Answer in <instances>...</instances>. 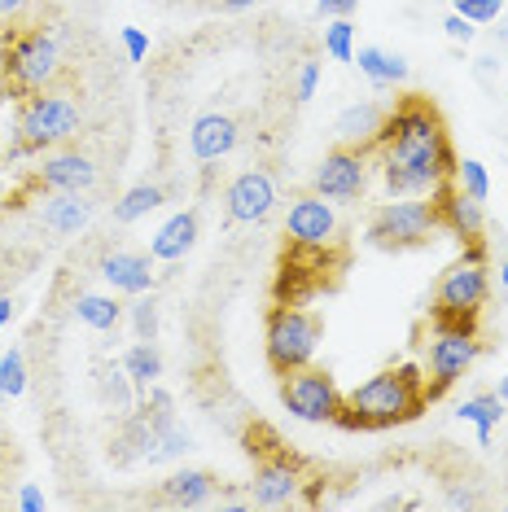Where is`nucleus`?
I'll return each instance as SVG.
<instances>
[{"label": "nucleus", "mask_w": 508, "mask_h": 512, "mask_svg": "<svg viewBox=\"0 0 508 512\" xmlns=\"http://www.w3.org/2000/svg\"><path fill=\"white\" fill-rule=\"evenodd\" d=\"M215 495V477L206 469H180L163 482V499L176 508H202Z\"/></svg>", "instance_id": "obj_21"}, {"label": "nucleus", "mask_w": 508, "mask_h": 512, "mask_svg": "<svg viewBox=\"0 0 508 512\" xmlns=\"http://www.w3.org/2000/svg\"><path fill=\"white\" fill-rule=\"evenodd\" d=\"M438 228L443 224H438L434 197L430 202H425V197H395V202H386L373 215V224H368V241H373L377 250H417V246H425V241L434 237Z\"/></svg>", "instance_id": "obj_5"}, {"label": "nucleus", "mask_w": 508, "mask_h": 512, "mask_svg": "<svg viewBox=\"0 0 508 512\" xmlns=\"http://www.w3.org/2000/svg\"><path fill=\"white\" fill-rule=\"evenodd\" d=\"M491 298V272L478 246L456 259L434 285V324H473Z\"/></svg>", "instance_id": "obj_3"}, {"label": "nucleus", "mask_w": 508, "mask_h": 512, "mask_svg": "<svg viewBox=\"0 0 508 512\" xmlns=\"http://www.w3.org/2000/svg\"><path fill=\"white\" fill-rule=\"evenodd\" d=\"M298 486H303V469H298L290 456H268L254 469L250 499L259 508H281V504H294L298 499Z\"/></svg>", "instance_id": "obj_14"}, {"label": "nucleus", "mask_w": 508, "mask_h": 512, "mask_svg": "<svg viewBox=\"0 0 508 512\" xmlns=\"http://www.w3.org/2000/svg\"><path fill=\"white\" fill-rule=\"evenodd\" d=\"M281 403L285 412L307 425H333L342 412V390L325 368H294L281 377Z\"/></svg>", "instance_id": "obj_9"}, {"label": "nucleus", "mask_w": 508, "mask_h": 512, "mask_svg": "<svg viewBox=\"0 0 508 512\" xmlns=\"http://www.w3.org/2000/svg\"><path fill=\"white\" fill-rule=\"evenodd\" d=\"M381 123H386V110H381L377 101H360V106H346L338 114L333 132H338V141L351 145V149H373L377 136H381Z\"/></svg>", "instance_id": "obj_18"}, {"label": "nucleus", "mask_w": 508, "mask_h": 512, "mask_svg": "<svg viewBox=\"0 0 508 512\" xmlns=\"http://www.w3.org/2000/svg\"><path fill=\"white\" fill-rule=\"evenodd\" d=\"M224 211L233 224H263L276 211V184L268 171H241V176L224 189Z\"/></svg>", "instance_id": "obj_12"}, {"label": "nucleus", "mask_w": 508, "mask_h": 512, "mask_svg": "<svg viewBox=\"0 0 508 512\" xmlns=\"http://www.w3.org/2000/svg\"><path fill=\"white\" fill-rule=\"evenodd\" d=\"M189 149L198 162H219L237 149V123L228 114H202L189 127Z\"/></svg>", "instance_id": "obj_16"}, {"label": "nucleus", "mask_w": 508, "mask_h": 512, "mask_svg": "<svg viewBox=\"0 0 508 512\" xmlns=\"http://www.w3.org/2000/svg\"><path fill=\"white\" fill-rule=\"evenodd\" d=\"M22 5H27V0H0V18H14V14H22Z\"/></svg>", "instance_id": "obj_39"}, {"label": "nucleus", "mask_w": 508, "mask_h": 512, "mask_svg": "<svg viewBox=\"0 0 508 512\" xmlns=\"http://www.w3.org/2000/svg\"><path fill=\"white\" fill-rule=\"evenodd\" d=\"M430 403V386L425 372L417 364H395L381 368L368 381H360L351 394L342 399V412L333 425L346 429H390V425H408L417 421Z\"/></svg>", "instance_id": "obj_2"}, {"label": "nucleus", "mask_w": 508, "mask_h": 512, "mask_svg": "<svg viewBox=\"0 0 508 512\" xmlns=\"http://www.w3.org/2000/svg\"><path fill=\"white\" fill-rule=\"evenodd\" d=\"M495 394H500V399L508 403V372H504V381H500V390H495Z\"/></svg>", "instance_id": "obj_42"}, {"label": "nucleus", "mask_w": 508, "mask_h": 512, "mask_svg": "<svg viewBox=\"0 0 508 512\" xmlns=\"http://www.w3.org/2000/svg\"><path fill=\"white\" fill-rule=\"evenodd\" d=\"M316 351H320V320L311 316V311L290 307V302L268 311L263 355H268V368L276 377H285V372H294V368H307L311 359H316Z\"/></svg>", "instance_id": "obj_4"}, {"label": "nucleus", "mask_w": 508, "mask_h": 512, "mask_svg": "<svg viewBox=\"0 0 508 512\" xmlns=\"http://www.w3.org/2000/svg\"><path fill=\"white\" fill-rule=\"evenodd\" d=\"M9 92H14V88H9L5 79H0V106H5V97H9Z\"/></svg>", "instance_id": "obj_43"}, {"label": "nucleus", "mask_w": 508, "mask_h": 512, "mask_svg": "<svg viewBox=\"0 0 508 512\" xmlns=\"http://www.w3.org/2000/svg\"><path fill=\"white\" fill-rule=\"evenodd\" d=\"M132 329H136V342H154V337H158V307H154V298L136 294V302H132Z\"/></svg>", "instance_id": "obj_30"}, {"label": "nucleus", "mask_w": 508, "mask_h": 512, "mask_svg": "<svg viewBox=\"0 0 508 512\" xmlns=\"http://www.w3.org/2000/svg\"><path fill=\"white\" fill-rule=\"evenodd\" d=\"M9 320H14V302H9V298H0V329H5Z\"/></svg>", "instance_id": "obj_40"}, {"label": "nucleus", "mask_w": 508, "mask_h": 512, "mask_svg": "<svg viewBox=\"0 0 508 512\" xmlns=\"http://www.w3.org/2000/svg\"><path fill=\"white\" fill-rule=\"evenodd\" d=\"M355 62H360V75H364V79H373L377 88H390V84H403V79H408V62H403L399 53L373 49V44L355 53Z\"/></svg>", "instance_id": "obj_22"}, {"label": "nucleus", "mask_w": 508, "mask_h": 512, "mask_svg": "<svg viewBox=\"0 0 508 512\" xmlns=\"http://www.w3.org/2000/svg\"><path fill=\"white\" fill-rule=\"evenodd\" d=\"M119 40H123V49H127V62H145V57H149V36H145L141 27H123Z\"/></svg>", "instance_id": "obj_33"}, {"label": "nucleus", "mask_w": 508, "mask_h": 512, "mask_svg": "<svg viewBox=\"0 0 508 512\" xmlns=\"http://www.w3.org/2000/svg\"><path fill=\"white\" fill-rule=\"evenodd\" d=\"M443 31H447V40H456V44H469V40H473V31H478V27H473L469 18H460L456 9H452V14L443 18Z\"/></svg>", "instance_id": "obj_34"}, {"label": "nucleus", "mask_w": 508, "mask_h": 512, "mask_svg": "<svg viewBox=\"0 0 508 512\" xmlns=\"http://www.w3.org/2000/svg\"><path fill=\"white\" fill-rule=\"evenodd\" d=\"M40 180H44V189H53V193H88L92 184H97V167H92L88 154L66 149V154H49V158H44Z\"/></svg>", "instance_id": "obj_15"}, {"label": "nucleus", "mask_w": 508, "mask_h": 512, "mask_svg": "<svg viewBox=\"0 0 508 512\" xmlns=\"http://www.w3.org/2000/svg\"><path fill=\"white\" fill-rule=\"evenodd\" d=\"M364 189H368L364 149H351V145L329 149L325 162L316 167V193L325 202H355V197H364Z\"/></svg>", "instance_id": "obj_10"}, {"label": "nucleus", "mask_w": 508, "mask_h": 512, "mask_svg": "<svg viewBox=\"0 0 508 512\" xmlns=\"http://www.w3.org/2000/svg\"><path fill=\"white\" fill-rule=\"evenodd\" d=\"M504 508H508V504H504Z\"/></svg>", "instance_id": "obj_46"}, {"label": "nucleus", "mask_w": 508, "mask_h": 512, "mask_svg": "<svg viewBox=\"0 0 508 512\" xmlns=\"http://www.w3.org/2000/svg\"><path fill=\"white\" fill-rule=\"evenodd\" d=\"M101 276H106V285L114 294H149V285H154V272H149V259L145 254H132V250H114L101 259Z\"/></svg>", "instance_id": "obj_17"}, {"label": "nucleus", "mask_w": 508, "mask_h": 512, "mask_svg": "<svg viewBox=\"0 0 508 512\" xmlns=\"http://www.w3.org/2000/svg\"><path fill=\"white\" fill-rule=\"evenodd\" d=\"M452 180L473 197V202H487V197H491V176H487V167H482L478 158H460L456 171H452Z\"/></svg>", "instance_id": "obj_27"}, {"label": "nucleus", "mask_w": 508, "mask_h": 512, "mask_svg": "<svg viewBox=\"0 0 508 512\" xmlns=\"http://www.w3.org/2000/svg\"><path fill=\"white\" fill-rule=\"evenodd\" d=\"M84 123V114L66 92H31L27 106H22V119H18V132H22V145L27 149H49V145H62L71 141Z\"/></svg>", "instance_id": "obj_8"}, {"label": "nucleus", "mask_w": 508, "mask_h": 512, "mask_svg": "<svg viewBox=\"0 0 508 512\" xmlns=\"http://www.w3.org/2000/svg\"><path fill=\"white\" fill-rule=\"evenodd\" d=\"M478 355H482V342H478V333H473V324H434L430 355H425V372H430L425 386H430V399L452 390L473 368Z\"/></svg>", "instance_id": "obj_7"}, {"label": "nucleus", "mask_w": 508, "mask_h": 512, "mask_svg": "<svg viewBox=\"0 0 508 512\" xmlns=\"http://www.w3.org/2000/svg\"><path fill=\"white\" fill-rule=\"evenodd\" d=\"M456 416L478 429V447H491V429L500 425V416H504V399L500 394H473V399L456 407Z\"/></svg>", "instance_id": "obj_23"}, {"label": "nucleus", "mask_w": 508, "mask_h": 512, "mask_svg": "<svg viewBox=\"0 0 508 512\" xmlns=\"http://www.w3.org/2000/svg\"><path fill=\"white\" fill-rule=\"evenodd\" d=\"M500 285L508 289V263H500Z\"/></svg>", "instance_id": "obj_44"}, {"label": "nucleus", "mask_w": 508, "mask_h": 512, "mask_svg": "<svg viewBox=\"0 0 508 512\" xmlns=\"http://www.w3.org/2000/svg\"><path fill=\"white\" fill-rule=\"evenodd\" d=\"M22 390H27V359L14 346L0 355V399H22Z\"/></svg>", "instance_id": "obj_28"}, {"label": "nucleus", "mask_w": 508, "mask_h": 512, "mask_svg": "<svg viewBox=\"0 0 508 512\" xmlns=\"http://www.w3.org/2000/svg\"><path fill=\"white\" fill-rule=\"evenodd\" d=\"M285 232L298 250H325L338 237V215H333V202H325L320 193L294 197L290 215H285Z\"/></svg>", "instance_id": "obj_11"}, {"label": "nucleus", "mask_w": 508, "mask_h": 512, "mask_svg": "<svg viewBox=\"0 0 508 512\" xmlns=\"http://www.w3.org/2000/svg\"><path fill=\"white\" fill-rule=\"evenodd\" d=\"M5 84L18 92V97H31V92H44L62 75V53H57V40L49 31H18L14 40L5 44Z\"/></svg>", "instance_id": "obj_6"}, {"label": "nucleus", "mask_w": 508, "mask_h": 512, "mask_svg": "<svg viewBox=\"0 0 508 512\" xmlns=\"http://www.w3.org/2000/svg\"><path fill=\"white\" fill-rule=\"evenodd\" d=\"M377 149L390 197H430L443 180H452L460 162L443 119L425 97H403L386 114Z\"/></svg>", "instance_id": "obj_1"}, {"label": "nucleus", "mask_w": 508, "mask_h": 512, "mask_svg": "<svg viewBox=\"0 0 508 512\" xmlns=\"http://www.w3.org/2000/svg\"><path fill=\"white\" fill-rule=\"evenodd\" d=\"M316 88H320V62H303L298 66V75H294V101H307L316 97Z\"/></svg>", "instance_id": "obj_32"}, {"label": "nucleus", "mask_w": 508, "mask_h": 512, "mask_svg": "<svg viewBox=\"0 0 508 512\" xmlns=\"http://www.w3.org/2000/svg\"><path fill=\"white\" fill-rule=\"evenodd\" d=\"M75 316L88 324V329H97V333H110L114 324L123 320V307L114 298L106 294H79L75 298Z\"/></svg>", "instance_id": "obj_26"}, {"label": "nucleus", "mask_w": 508, "mask_h": 512, "mask_svg": "<svg viewBox=\"0 0 508 512\" xmlns=\"http://www.w3.org/2000/svg\"><path fill=\"white\" fill-rule=\"evenodd\" d=\"M127 381H132V377H127L123 368H119V372H106V399H110V403H119V407L132 403V399H127Z\"/></svg>", "instance_id": "obj_35"}, {"label": "nucleus", "mask_w": 508, "mask_h": 512, "mask_svg": "<svg viewBox=\"0 0 508 512\" xmlns=\"http://www.w3.org/2000/svg\"><path fill=\"white\" fill-rule=\"evenodd\" d=\"M0 71H5V49H0ZM0 79H5V75H0Z\"/></svg>", "instance_id": "obj_45"}, {"label": "nucleus", "mask_w": 508, "mask_h": 512, "mask_svg": "<svg viewBox=\"0 0 508 512\" xmlns=\"http://www.w3.org/2000/svg\"><path fill=\"white\" fill-rule=\"evenodd\" d=\"M430 197H434V206H438V224L452 232L456 241H469V246H478V241H482V224H487V215H482V202H473V197L460 189L456 180H443Z\"/></svg>", "instance_id": "obj_13"}, {"label": "nucleus", "mask_w": 508, "mask_h": 512, "mask_svg": "<svg viewBox=\"0 0 508 512\" xmlns=\"http://www.w3.org/2000/svg\"><path fill=\"white\" fill-rule=\"evenodd\" d=\"M456 14L469 18L473 27H487V22L504 14V0H456Z\"/></svg>", "instance_id": "obj_31"}, {"label": "nucleus", "mask_w": 508, "mask_h": 512, "mask_svg": "<svg viewBox=\"0 0 508 512\" xmlns=\"http://www.w3.org/2000/svg\"><path fill=\"white\" fill-rule=\"evenodd\" d=\"M355 5H360V0H316V9H320L325 18H351Z\"/></svg>", "instance_id": "obj_36"}, {"label": "nucleus", "mask_w": 508, "mask_h": 512, "mask_svg": "<svg viewBox=\"0 0 508 512\" xmlns=\"http://www.w3.org/2000/svg\"><path fill=\"white\" fill-rule=\"evenodd\" d=\"M44 228L57 232V237H75V232H84L88 228V219H92V202L84 193H53L49 202H44Z\"/></svg>", "instance_id": "obj_19"}, {"label": "nucleus", "mask_w": 508, "mask_h": 512, "mask_svg": "<svg viewBox=\"0 0 508 512\" xmlns=\"http://www.w3.org/2000/svg\"><path fill=\"white\" fill-rule=\"evenodd\" d=\"M163 202H167V193L158 189V184H132V189L114 202V219H119V224H136V219H145L149 211H158Z\"/></svg>", "instance_id": "obj_24"}, {"label": "nucleus", "mask_w": 508, "mask_h": 512, "mask_svg": "<svg viewBox=\"0 0 508 512\" xmlns=\"http://www.w3.org/2000/svg\"><path fill=\"white\" fill-rule=\"evenodd\" d=\"M325 53L333 62H355V22L351 18H333L325 27Z\"/></svg>", "instance_id": "obj_29"}, {"label": "nucleus", "mask_w": 508, "mask_h": 512, "mask_svg": "<svg viewBox=\"0 0 508 512\" xmlns=\"http://www.w3.org/2000/svg\"><path fill=\"white\" fill-rule=\"evenodd\" d=\"M193 241H198V215L180 211V215H171L167 224L154 232L149 254H154V259H163V263H176V259H184V254L193 250Z\"/></svg>", "instance_id": "obj_20"}, {"label": "nucleus", "mask_w": 508, "mask_h": 512, "mask_svg": "<svg viewBox=\"0 0 508 512\" xmlns=\"http://www.w3.org/2000/svg\"><path fill=\"white\" fill-rule=\"evenodd\" d=\"M123 372L132 377V386H158V377H163V355L154 351V342H136L132 351L123 355Z\"/></svg>", "instance_id": "obj_25"}, {"label": "nucleus", "mask_w": 508, "mask_h": 512, "mask_svg": "<svg viewBox=\"0 0 508 512\" xmlns=\"http://www.w3.org/2000/svg\"><path fill=\"white\" fill-rule=\"evenodd\" d=\"M447 504H452V508H478V495H473V491H452V495H447Z\"/></svg>", "instance_id": "obj_38"}, {"label": "nucleus", "mask_w": 508, "mask_h": 512, "mask_svg": "<svg viewBox=\"0 0 508 512\" xmlns=\"http://www.w3.org/2000/svg\"><path fill=\"white\" fill-rule=\"evenodd\" d=\"M224 9H250V5H259V0H219Z\"/></svg>", "instance_id": "obj_41"}, {"label": "nucleus", "mask_w": 508, "mask_h": 512, "mask_svg": "<svg viewBox=\"0 0 508 512\" xmlns=\"http://www.w3.org/2000/svg\"><path fill=\"white\" fill-rule=\"evenodd\" d=\"M18 508H22V512H44V495H40L36 486L27 482V486H22V491H18Z\"/></svg>", "instance_id": "obj_37"}]
</instances>
